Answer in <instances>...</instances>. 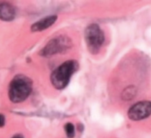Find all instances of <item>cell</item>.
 Instances as JSON below:
<instances>
[{"label":"cell","mask_w":151,"mask_h":138,"mask_svg":"<svg viewBox=\"0 0 151 138\" xmlns=\"http://www.w3.org/2000/svg\"><path fill=\"white\" fill-rule=\"evenodd\" d=\"M85 40L90 53L92 54H97L104 43V33L98 25L96 24H91L86 29Z\"/></svg>","instance_id":"3957f363"},{"label":"cell","mask_w":151,"mask_h":138,"mask_svg":"<svg viewBox=\"0 0 151 138\" xmlns=\"http://www.w3.org/2000/svg\"><path fill=\"white\" fill-rule=\"evenodd\" d=\"M71 47V41L65 36H59L50 40L41 50L40 55L44 57H50L53 55L66 51Z\"/></svg>","instance_id":"277c9868"},{"label":"cell","mask_w":151,"mask_h":138,"mask_svg":"<svg viewBox=\"0 0 151 138\" xmlns=\"http://www.w3.org/2000/svg\"><path fill=\"white\" fill-rule=\"evenodd\" d=\"M78 63L76 61H65L56 68L51 74L50 80L53 87L57 90H63L69 84L72 75L78 70Z\"/></svg>","instance_id":"7a4b0ae2"},{"label":"cell","mask_w":151,"mask_h":138,"mask_svg":"<svg viewBox=\"0 0 151 138\" xmlns=\"http://www.w3.org/2000/svg\"><path fill=\"white\" fill-rule=\"evenodd\" d=\"M137 94V90L134 87H128L123 90L122 93V98L125 100H132Z\"/></svg>","instance_id":"ba28073f"},{"label":"cell","mask_w":151,"mask_h":138,"mask_svg":"<svg viewBox=\"0 0 151 138\" xmlns=\"http://www.w3.org/2000/svg\"><path fill=\"white\" fill-rule=\"evenodd\" d=\"M13 138H22V137H20V136H16V137H13Z\"/></svg>","instance_id":"8fae6325"},{"label":"cell","mask_w":151,"mask_h":138,"mask_svg":"<svg viewBox=\"0 0 151 138\" xmlns=\"http://www.w3.org/2000/svg\"><path fill=\"white\" fill-rule=\"evenodd\" d=\"M65 131H66V134L67 135L68 137L69 138H73L75 137V126L72 124L71 123H67V124L65 125L64 126Z\"/></svg>","instance_id":"9c48e42d"},{"label":"cell","mask_w":151,"mask_h":138,"mask_svg":"<svg viewBox=\"0 0 151 138\" xmlns=\"http://www.w3.org/2000/svg\"><path fill=\"white\" fill-rule=\"evenodd\" d=\"M57 16H49L38 21L31 27L32 32H40L47 29L53 25L57 20Z\"/></svg>","instance_id":"8992f818"},{"label":"cell","mask_w":151,"mask_h":138,"mask_svg":"<svg viewBox=\"0 0 151 138\" xmlns=\"http://www.w3.org/2000/svg\"><path fill=\"white\" fill-rule=\"evenodd\" d=\"M4 124H5V118L4 116L1 114H0V127L4 126Z\"/></svg>","instance_id":"30bf717a"},{"label":"cell","mask_w":151,"mask_h":138,"mask_svg":"<svg viewBox=\"0 0 151 138\" xmlns=\"http://www.w3.org/2000/svg\"><path fill=\"white\" fill-rule=\"evenodd\" d=\"M151 115V101L144 100L133 105L128 112V116L134 121H141Z\"/></svg>","instance_id":"5b68a950"},{"label":"cell","mask_w":151,"mask_h":138,"mask_svg":"<svg viewBox=\"0 0 151 138\" xmlns=\"http://www.w3.org/2000/svg\"><path fill=\"white\" fill-rule=\"evenodd\" d=\"M32 82L25 75H16L10 82L9 87V98L13 103H21L30 95Z\"/></svg>","instance_id":"6da1fadb"},{"label":"cell","mask_w":151,"mask_h":138,"mask_svg":"<svg viewBox=\"0 0 151 138\" xmlns=\"http://www.w3.org/2000/svg\"><path fill=\"white\" fill-rule=\"evenodd\" d=\"M16 16L15 8L8 3H1L0 4V19L2 21L13 20Z\"/></svg>","instance_id":"52a82bcc"}]
</instances>
